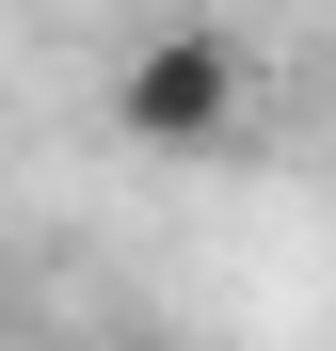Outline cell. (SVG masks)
<instances>
[{
    "instance_id": "cell-1",
    "label": "cell",
    "mask_w": 336,
    "mask_h": 351,
    "mask_svg": "<svg viewBox=\"0 0 336 351\" xmlns=\"http://www.w3.org/2000/svg\"><path fill=\"white\" fill-rule=\"evenodd\" d=\"M112 128L144 160H240L256 144V48L208 32V16H160L112 48Z\"/></svg>"
}]
</instances>
